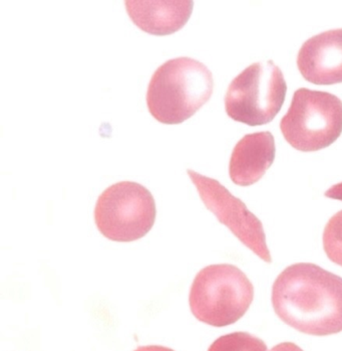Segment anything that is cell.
<instances>
[{
    "label": "cell",
    "instance_id": "8992f818",
    "mask_svg": "<svg viewBox=\"0 0 342 351\" xmlns=\"http://www.w3.org/2000/svg\"><path fill=\"white\" fill-rule=\"evenodd\" d=\"M156 215V202L149 189L133 182L107 187L94 208L98 232L114 242H134L144 238L152 230Z\"/></svg>",
    "mask_w": 342,
    "mask_h": 351
},
{
    "label": "cell",
    "instance_id": "ba28073f",
    "mask_svg": "<svg viewBox=\"0 0 342 351\" xmlns=\"http://www.w3.org/2000/svg\"><path fill=\"white\" fill-rule=\"evenodd\" d=\"M298 66L302 77L314 85L342 83V29L307 40L299 49Z\"/></svg>",
    "mask_w": 342,
    "mask_h": 351
},
{
    "label": "cell",
    "instance_id": "3957f363",
    "mask_svg": "<svg viewBox=\"0 0 342 351\" xmlns=\"http://www.w3.org/2000/svg\"><path fill=\"white\" fill-rule=\"evenodd\" d=\"M254 299V287L246 275L233 265H210L194 279L189 295L193 315L214 327L240 320Z\"/></svg>",
    "mask_w": 342,
    "mask_h": 351
},
{
    "label": "cell",
    "instance_id": "6da1fadb",
    "mask_svg": "<svg viewBox=\"0 0 342 351\" xmlns=\"http://www.w3.org/2000/svg\"><path fill=\"white\" fill-rule=\"evenodd\" d=\"M276 315L299 332L313 336L342 331V278L311 263L287 267L271 296Z\"/></svg>",
    "mask_w": 342,
    "mask_h": 351
},
{
    "label": "cell",
    "instance_id": "277c9868",
    "mask_svg": "<svg viewBox=\"0 0 342 351\" xmlns=\"http://www.w3.org/2000/svg\"><path fill=\"white\" fill-rule=\"evenodd\" d=\"M286 141L298 152H314L334 143L342 133V101L328 92L301 88L280 122Z\"/></svg>",
    "mask_w": 342,
    "mask_h": 351
},
{
    "label": "cell",
    "instance_id": "30bf717a",
    "mask_svg": "<svg viewBox=\"0 0 342 351\" xmlns=\"http://www.w3.org/2000/svg\"><path fill=\"white\" fill-rule=\"evenodd\" d=\"M276 146L269 131L245 135L236 144L229 163V176L239 186L259 182L274 162Z\"/></svg>",
    "mask_w": 342,
    "mask_h": 351
},
{
    "label": "cell",
    "instance_id": "5bb4252c",
    "mask_svg": "<svg viewBox=\"0 0 342 351\" xmlns=\"http://www.w3.org/2000/svg\"><path fill=\"white\" fill-rule=\"evenodd\" d=\"M270 351H303L296 344L292 342H283V343L278 344L274 346Z\"/></svg>",
    "mask_w": 342,
    "mask_h": 351
},
{
    "label": "cell",
    "instance_id": "4fadbf2b",
    "mask_svg": "<svg viewBox=\"0 0 342 351\" xmlns=\"http://www.w3.org/2000/svg\"><path fill=\"white\" fill-rule=\"evenodd\" d=\"M324 195L329 199L341 200L342 202V182L331 186L328 191H326Z\"/></svg>",
    "mask_w": 342,
    "mask_h": 351
},
{
    "label": "cell",
    "instance_id": "9a60e30c",
    "mask_svg": "<svg viewBox=\"0 0 342 351\" xmlns=\"http://www.w3.org/2000/svg\"><path fill=\"white\" fill-rule=\"evenodd\" d=\"M134 351H175L171 350L169 348H165V346H140L137 350Z\"/></svg>",
    "mask_w": 342,
    "mask_h": 351
},
{
    "label": "cell",
    "instance_id": "9c48e42d",
    "mask_svg": "<svg viewBox=\"0 0 342 351\" xmlns=\"http://www.w3.org/2000/svg\"><path fill=\"white\" fill-rule=\"evenodd\" d=\"M128 16L141 31L169 36L180 31L192 14V0H128Z\"/></svg>",
    "mask_w": 342,
    "mask_h": 351
},
{
    "label": "cell",
    "instance_id": "7a4b0ae2",
    "mask_svg": "<svg viewBox=\"0 0 342 351\" xmlns=\"http://www.w3.org/2000/svg\"><path fill=\"white\" fill-rule=\"evenodd\" d=\"M213 90L212 73L203 62L187 57L170 60L150 79L148 110L162 124H181L210 100Z\"/></svg>",
    "mask_w": 342,
    "mask_h": 351
},
{
    "label": "cell",
    "instance_id": "52a82bcc",
    "mask_svg": "<svg viewBox=\"0 0 342 351\" xmlns=\"http://www.w3.org/2000/svg\"><path fill=\"white\" fill-rule=\"evenodd\" d=\"M206 208L264 262H272L261 221L218 180L187 170Z\"/></svg>",
    "mask_w": 342,
    "mask_h": 351
},
{
    "label": "cell",
    "instance_id": "5b68a950",
    "mask_svg": "<svg viewBox=\"0 0 342 351\" xmlns=\"http://www.w3.org/2000/svg\"><path fill=\"white\" fill-rule=\"evenodd\" d=\"M287 85L282 71L272 61L243 70L228 87L225 110L234 121L248 126L268 124L280 112Z\"/></svg>",
    "mask_w": 342,
    "mask_h": 351
},
{
    "label": "cell",
    "instance_id": "8fae6325",
    "mask_svg": "<svg viewBox=\"0 0 342 351\" xmlns=\"http://www.w3.org/2000/svg\"><path fill=\"white\" fill-rule=\"evenodd\" d=\"M208 351H268L263 340L248 332H233L215 340Z\"/></svg>",
    "mask_w": 342,
    "mask_h": 351
},
{
    "label": "cell",
    "instance_id": "7c38bea8",
    "mask_svg": "<svg viewBox=\"0 0 342 351\" xmlns=\"http://www.w3.org/2000/svg\"><path fill=\"white\" fill-rule=\"evenodd\" d=\"M324 249L331 262L342 267V210L333 215L326 226Z\"/></svg>",
    "mask_w": 342,
    "mask_h": 351
}]
</instances>
